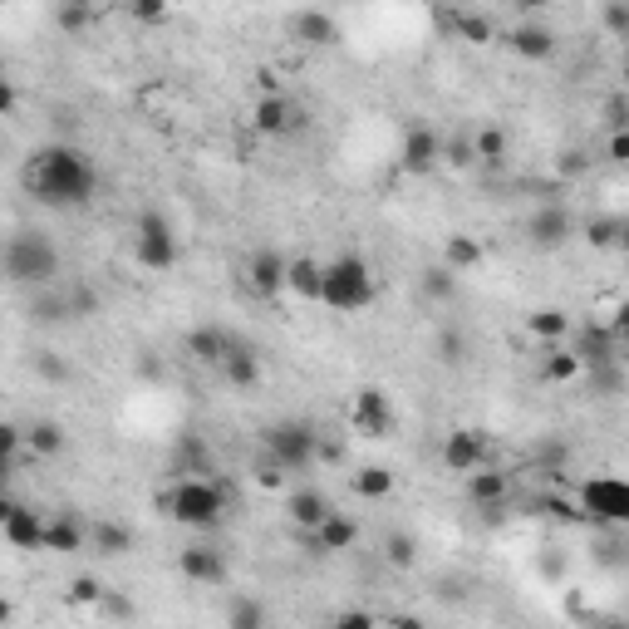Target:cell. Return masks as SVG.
Listing matches in <instances>:
<instances>
[{
	"instance_id": "1",
	"label": "cell",
	"mask_w": 629,
	"mask_h": 629,
	"mask_svg": "<svg viewBox=\"0 0 629 629\" xmlns=\"http://www.w3.org/2000/svg\"><path fill=\"white\" fill-rule=\"evenodd\" d=\"M20 182H25V192L40 207L69 212V207H89L99 197V163L84 148H74V143H40L25 158Z\"/></svg>"
},
{
	"instance_id": "2",
	"label": "cell",
	"mask_w": 629,
	"mask_h": 629,
	"mask_svg": "<svg viewBox=\"0 0 629 629\" xmlns=\"http://www.w3.org/2000/svg\"><path fill=\"white\" fill-rule=\"evenodd\" d=\"M59 266H64V256H59L55 236H45V231H15L5 241V276H10V286L20 290L55 286Z\"/></svg>"
},
{
	"instance_id": "3",
	"label": "cell",
	"mask_w": 629,
	"mask_h": 629,
	"mask_svg": "<svg viewBox=\"0 0 629 629\" xmlns=\"http://www.w3.org/2000/svg\"><path fill=\"white\" fill-rule=\"evenodd\" d=\"M158 507L177 521V526H187V531H212V526H222V516H227V492L212 482V477H177L168 492L158 497Z\"/></svg>"
},
{
	"instance_id": "4",
	"label": "cell",
	"mask_w": 629,
	"mask_h": 629,
	"mask_svg": "<svg viewBox=\"0 0 629 629\" xmlns=\"http://www.w3.org/2000/svg\"><path fill=\"white\" fill-rule=\"evenodd\" d=\"M379 295V281H374V266L359 256V251H340L335 261H325V295L320 305L335 310V315H359L369 310Z\"/></svg>"
},
{
	"instance_id": "5",
	"label": "cell",
	"mask_w": 629,
	"mask_h": 629,
	"mask_svg": "<svg viewBox=\"0 0 629 629\" xmlns=\"http://www.w3.org/2000/svg\"><path fill=\"white\" fill-rule=\"evenodd\" d=\"M177 256H182V246H177V227L168 222V212H158V207H143L138 212V222H133V261L143 266V271H172L177 266Z\"/></svg>"
},
{
	"instance_id": "6",
	"label": "cell",
	"mask_w": 629,
	"mask_h": 629,
	"mask_svg": "<svg viewBox=\"0 0 629 629\" xmlns=\"http://www.w3.org/2000/svg\"><path fill=\"white\" fill-rule=\"evenodd\" d=\"M261 453L276 462V467H286V472H305L315 453H320V438H315V428L310 423H271L266 433H261Z\"/></svg>"
},
{
	"instance_id": "7",
	"label": "cell",
	"mask_w": 629,
	"mask_h": 629,
	"mask_svg": "<svg viewBox=\"0 0 629 629\" xmlns=\"http://www.w3.org/2000/svg\"><path fill=\"white\" fill-rule=\"evenodd\" d=\"M349 428L364 433V438H389V433L399 428V413H394L389 394L374 389V384L354 389V399H349Z\"/></svg>"
},
{
	"instance_id": "8",
	"label": "cell",
	"mask_w": 629,
	"mask_h": 629,
	"mask_svg": "<svg viewBox=\"0 0 629 629\" xmlns=\"http://www.w3.org/2000/svg\"><path fill=\"white\" fill-rule=\"evenodd\" d=\"M580 507L590 512V521L625 526L629 521V482L625 477H590L585 492H580Z\"/></svg>"
},
{
	"instance_id": "9",
	"label": "cell",
	"mask_w": 629,
	"mask_h": 629,
	"mask_svg": "<svg viewBox=\"0 0 629 629\" xmlns=\"http://www.w3.org/2000/svg\"><path fill=\"white\" fill-rule=\"evenodd\" d=\"M286 276H290V256H281L276 246H256L241 266V281L256 300H276L286 290Z\"/></svg>"
},
{
	"instance_id": "10",
	"label": "cell",
	"mask_w": 629,
	"mask_h": 629,
	"mask_svg": "<svg viewBox=\"0 0 629 629\" xmlns=\"http://www.w3.org/2000/svg\"><path fill=\"white\" fill-rule=\"evenodd\" d=\"M571 236H575V217L566 202H541L526 217V241L536 251H561V246H571Z\"/></svg>"
},
{
	"instance_id": "11",
	"label": "cell",
	"mask_w": 629,
	"mask_h": 629,
	"mask_svg": "<svg viewBox=\"0 0 629 629\" xmlns=\"http://www.w3.org/2000/svg\"><path fill=\"white\" fill-rule=\"evenodd\" d=\"M443 163V133L433 123H408L403 128V148H399V168L408 177H428Z\"/></svg>"
},
{
	"instance_id": "12",
	"label": "cell",
	"mask_w": 629,
	"mask_h": 629,
	"mask_svg": "<svg viewBox=\"0 0 629 629\" xmlns=\"http://www.w3.org/2000/svg\"><path fill=\"white\" fill-rule=\"evenodd\" d=\"M251 128H256L261 138H290V133L305 128V114H300V104L286 99V94H261L256 109H251Z\"/></svg>"
},
{
	"instance_id": "13",
	"label": "cell",
	"mask_w": 629,
	"mask_h": 629,
	"mask_svg": "<svg viewBox=\"0 0 629 629\" xmlns=\"http://www.w3.org/2000/svg\"><path fill=\"white\" fill-rule=\"evenodd\" d=\"M0 536L15 546V551H45V516L20 507V502H5L0 512Z\"/></svg>"
},
{
	"instance_id": "14",
	"label": "cell",
	"mask_w": 629,
	"mask_h": 629,
	"mask_svg": "<svg viewBox=\"0 0 629 629\" xmlns=\"http://www.w3.org/2000/svg\"><path fill=\"white\" fill-rule=\"evenodd\" d=\"M462 487H467V502L477 507V512H497L507 497H512V482H507V472H497V467H472L467 477H462Z\"/></svg>"
},
{
	"instance_id": "15",
	"label": "cell",
	"mask_w": 629,
	"mask_h": 629,
	"mask_svg": "<svg viewBox=\"0 0 629 629\" xmlns=\"http://www.w3.org/2000/svg\"><path fill=\"white\" fill-rule=\"evenodd\" d=\"M443 467L448 472H458V477H467L472 467H482L487 462V443H482V433H472V428H453L448 438H443Z\"/></svg>"
},
{
	"instance_id": "16",
	"label": "cell",
	"mask_w": 629,
	"mask_h": 629,
	"mask_svg": "<svg viewBox=\"0 0 629 629\" xmlns=\"http://www.w3.org/2000/svg\"><path fill=\"white\" fill-rule=\"evenodd\" d=\"M177 571L187 575V580H197V585H222L227 580V561H222L217 546H187L177 556Z\"/></svg>"
},
{
	"instance_id": "17",
	"label": "cell",
	"mask_w": 629,
	"mask_h": 629,
	"mask_svg": "<svg viewBox=\"0 0 629 629\" xmlns=\"http://www.w3.org/2000/svg\"><path fill=\"white\" fill-rule=\"evenodd\" d=\"M286 290L295 300H305V305H320V295H325V261H315V256H290Z\"/></svg>"
},
{
	"instance_id": "18",
	"label": "cell",
	"mask_w": 629,
	"mask_h": 629,
	"mask_svg": "<svg viewBox=\"0 0 629 629\" xmlns=\"http://www.w3.org/2000/svg\"><path fill=\"white\" fill-rule=\"evenodd\" d=\"M507 45H512L516 59H531V64H541V59L556 55V30H551V25H536V20H526V25H516L512 35H507Z\"/></svg>"
},
{
	"instance_id": "19",
	"label": "cell",
	"mask_w": 629,
	"mask_h": 629,
	"mask_svg": "<svg viewBox=\"0 0 629 629\" xmlns=\"http://www.w3.org/2000/svg\"><path fill=\"white\" fill-rule=\"evenodd\" d=\"M310 541H315V551H325V556H340V551H354V541H359V526H354V516L344 512H330L315 531H310Z\"/></svg>"
},
{
	"instance_id": "20",
	"label": "cell",
	"mask_w": 629,
	"mask_h": 629,
	"mask_svg": "<svg viewBox=\"0 0 629 629\" xmlns=\"http://www.w3.org/2000/svg\"><path fill=\"white\" fill-rule=\"evenodd\" d=\"M330 512H335V502H330V497H325L320 487H300V492H295V497L286 502L290 526H300L305 536H310V531H315V526H320V521H325Z\"/></svg>"
},
{
	"instance_id": "21",
	"label": "cell",
	"mask_w": 629,
	"mask_h": 629,
	"mask_svg": "<svg viewBox=\"0 0 629 629\" xmlns=\"http://www.w3.org/2000/svg\"><path fill=\"white\" fill-rule=\"evenodd\" d=\"M89 546V526L79 516H45V551L55 556H74Z\"/></svg>"
},
{
	"instance_id": "22",
	"label": "cell",
	"mask_w": 629,
	"mask_h": 629,
	"mask_svg": "<svg viewBox=\"0 0 629 629\" xmlns=\"http://www.w3.org/2000/svg\"><path fill=\"white\" fill-rule=\"evenodd\" d=\"M217 369L227 374V384H236V389H256V384H261V359H256L251 344H241V340H231L227 359H222Z\"/></svg>"
},
{
	"instance_id": "23",
	"label": "cell",
	"mask_w": 629,
	"mask_h": 629,
	"mask_svg": "<svg viewBox=\"0 0 629 629\" xmlns=\"http://www.w3.org/2000/svg\"><path fill=\"white\" fill-rule=\"evenodd\" d=\"M290 35H295L300 45H320V50H325V45L340 40V25H335L325 10H300V15L290 20Z\"/></svg>"
},
{
	"instance_id": "24",
	"label": "cell",
	"mask_w": 629,
	"mask_h": 629,
	"mask_svg": "<svg viewBox=\"0 0 629 629\" xmlns=\"http://www.w3.org/2000/svg\"><path fill=\"white\" fill-rule=\"evenodd\" d=\"M354 497H364V502H384V497H394V467H384V462H369V467H359L354 477Z\"/></svg>"
},
{
	"instance_id": "25",
	"label": "cell",
	"mask_w": 629,
	"mask_h": 629,
	"mask_svg": "<svg viewBox=\"0 0 629 629\" xmlns=\"http://www.w3.org/2000/svg\"><path fill=\"white\" fill-rule=\"evenodd\" d=\"M89 551H99V556H128L133 551V531L118 526V521H94L89 526Z\"/></svg>"
},
{
	"instance_id": "26",
	"label": "cell",
	"mask_w": 629,
	"mask_h": 629,
	"mask_svg": "<svg viewBox=\"0 0 629 629\" xmlns=\"http://www.w3.org/2000/svg\"><path fill=\"white\" fill-rule=\"evenodd\" d=\"M541 374H546L551 384H571V379L585 374V364H580V354H575V349L546 344V354H541Z\"/></svg>"
},
{
	"instance_id": "27",
	"label": "cell",
	"mask_w": 629,
	"mask_h": 629,
	"mask_svg": "<svg viewBox=\"0 0 629 629\" xmlns=\"http://www.w3.org/2000/svg\"><path fill=\"white\" fill-rule=\"evenodd\" d=\"M187 349L202 359V364H222L231 349V335L227 330H217V325H197L192 335H187Z\"/></svg>"
},
{
	"instance_id": "28",
	"label": "cell",
	"mask_w": 629,
	"mask_h": 629,
	"mask_svg": "<svg viewBox=\"0 0 629 629\" xmlns=\"http://www.w3.org/2000/svg\"><path fill=\"white\" fill-rule=\"evenodd\" d=\"M507 148H512V138H507V128H497V123H482L477 133H472V158L477 163H502L507 158Z\"/></svg>"
},
{
	"instance_id": "29",
	"label": "cell",
	"mask_w": 629,
	"mask_h": 629,
	"mask_svg": "<svg viewBox=\"0 0 629 629\" xmlns=\"http://www.w3.org/2000/svg\"><path fill=\"white\" fill-rule=\"evenodd\" d=\"M526 330L536 335V340L546 344H561L571 335V315L566 310H556V305H546V310H531V320H526Z\"/></svg>"
},
{
	"instance_id": "30",
	"label": "cell",
	"mask_w": 629,
	"mask_h": 629,
	"mask_svg": "<svg viewBox=\"0 0 629 629\" xmlns=\"http://www.w3.org/2000/svg\"><path fill=\"white\" fill-rule=\"evenodd\" d=\"M443 266H453V271H477V266H482V241H477V236H448V241H443Z\"/></svg>"
},
{
	"instance_id": "31",
	"label": "cell",
	"mask_w": 629,
	"mask_h": 629,
	"mask_svg": "<svg viewBox=\"0 0 629 629\" xmlns=\"http://www.w3.org/2000/svg\"><path fill=\"white\" fill-rule=\"evenodd\" d=\"M418 290H423V300H433V305H448V300L458 295V271H453V266H438V271H423V281H418Z\"/></svg>"
},
{
	"instance_id": "32",
	"label": "cell",
	"mask_w": 629,
	"mask_h": 629,
	"mask_svg": "<svg viewBox=\"0 0 629 629\" xmlns=\"http://www.w3.org/2000/svg\"><path fill=\"white\" fill-rule=\"evenodd\" d=\"M30 453H35V458L64 453V428H59V423H35V428H30Z\"/></svg>"
},
{
	"instance_id": "33",
	"label": "cell",
	"mask_w": 629,
	"mask_h": 629,
	"mask_svg": "<svg viewBox=\"0 0 629 629\" xmlns=\"http://www.w3.org/2000/svg\"><path fill=\"white\" fill-rule=\"evenodd\" d=\"M64 295H69V315H74V320H89V315H99V290L89 286V281L69 286Z\"/></svg>"
},
{
	"instance_id": "34",
	"label": "cell",
	"mask_w": 629,
	"mask_h": 629,
	"mask_svg": "<svg viewBox=\"0 0 629 629\" xmlns=\"http://www.w3.org/2000/svg\"><path fill=\"white\" fill-rule=\"evenodd\" d=\"M585 241H590L595 251L615 246V241H620V217H590V222H585Z\"/></svg>"
},
{
	"instance_id": "35",
	"label": "cell",
	"mask_w": 629,
	"mask_h": 629,
	"mask_svg": "<svg viewBox=\"0 0 629 629\" xmlns=\"http://www.w3.org/2000/svg\"><path fill=\"white\" fill-rule=\"evenodd\" d=\"M384 556H389V566H413V561H418V541H413L408 531H394V536L384 541Z\"/></svg>"
},
{
	"instance_id": "36",
	"label": "cell",
	"mask_w": 629,
	"mask_h": 629,
	"mask_svg": "<svg viewBox=\"0 0 629 629\" xmlns=\"http://www.w3.org/2000/svg\"><path fill=\"white\" fill-rule=\"evenodd\" d=\"M55 20H59L64 35H79V30H89V5H84V0H64Z\"/></svg>"
},
{
	"instance_id": "37",
	"label": "cell",
	"mask_w": 629,
	"mask_h": 629,
	"mask_svg": "<svg viewBox=\"0 0 629 629\" xmlns=\"http://www.w3.org/2000/svg\"><path fill=\"white\" fill-rule=\"evenodd\" d=\"M600 20H605V30H610L615 40H629V0H605Z\"/></svg>"
},
{
	"instance_id": "38",
	"label": "cell",
	"mask_w": 629,
	"mask_h": 629,
	"mask_svg": "<svg viewBox=\"0 0 629 629\" xmlns=\"http://www.w3.org/2000/svg\"><path fill=\"white\" fill-rule=\"evenodd\" d=\"M128 10H133L138 25H163L168 20V0H128Z\"/></svg>"
},
{
	"instance_id": "39",
	"label": "cell",
	"mask_w": 629,
	"mask_h": 629,
	"mask_svg": "<svg viewBox=\"0 0 629 629\" xmlns=\"http://www.w3.org/2000/svg\"><path fill=\"white\" fill-rule=\"evenodd\" d=\"M433 349H438L443 364H458L462 359V335L458 330H438V344H433Z\"/></svg>"
},
{
	"instance_id": "40",
	"label": "cell",
	"mask_w": 629,
	"mask_h": 629,
	"mask_svg": "<svg viewBox=\"0 0 629 629\" xmlns=\"http://www.w3.org/2000/svg\"><path fill=\"white\" fill-rule=\"evenodd\" d=\"M443 158H448L453 168H467V163H477V158H472V138H453V143H443Z\"/></svg>"
},
{
	"instance_id": "41",
	"label": "cell",
	"mask_w": 629,
	"mask_h": 629,
	"mask_svg": "<svg viewBox=\"0 0 629 629\" xmlns=\"http://www.w3.org/2000/svg\"><path fill=\"white\" fill-rule=\"evenodd\" d=\"M462 35H467L472 45H487V40H492V25H487L482 15H462Z\"/></svg>"
},
{
	"instance_id": "42",
	"label": "cell",
	"mask_w": 629,
	"mask_h": 629,
	"mask_svg": "<svg viewBox=\"0 0 629 629\" xmlns=\"http://www.w3.org/2000/svg\"><path fill=\"white\" fill-rule=\"evenodd\" d=\"M605 114H610V133L629 128V104H625V99H610V104H605Z\"/></svg>"
},
{
	"instance_id": "43",
	"label": "cell",
	"mask_w": 629,
	"mask_h": 629,
	"mask_svg": "<svg viewBox=\"0 0 629 629\" xmlns=\"http://www.w3.org/2000/svg\"><path fill=\"white\" fill-rule=\"evenodd\" d=\"M610 330H615V340H620V349H629V300L615 310V320H610Z\"/></svg>"
},
{
	"instance_id": "44",
	"label": "cell",
	"mask_w": 629,
	"mask_h": 629,
	"mask_svg": "<svg viewBox=\"0 0 629 629\" xmlns=\"http://www.w3.org/2000/svg\"><path fill=\"white\" fill-rule=\"evenodd\" d=\"M610 163H629V128L610 133Z\"/></svg>"
},
{
	"instance_id": "45",
	"label": "cell",
	"mask_w": 629,
	"mask_h": 629,
	"mask_svg": "<svg viewBox=\"0 0 629 629\" xmlns=\"http://www.w3.org/2000/svg\"><path fill=\"white\" fill-rule=\"evenodd\" d=\"M231 625H261V610L256 605H231Z\"/></svg>"
},
{
	"instance_id": "46",
	"label": "cell",
	"mask_w": 629,
	"mask_h": 629,
	"mask_svg": "<svg viewBox=\"0 0 629 629\" xmlns=\"http://www.w3.org/2000/svg\"><path fill=\"white\" fill-rule=\"evenodd\" d=\"M74 600H99V580H74Z\"/></svg>"
},
{
	"instance_id": "47",
	"label": "cell",
	"mask_w": 629,
	"mask_h": 629,
	"mask_svg": "<svg viewBox=\"0 0 629 629\" xmlns=\"http://www.w3.org/2000/svg\"><path fill=\"white\" fill-rule=\"evenodd\" d=\"M40 374H50V379H64V364H59L55 354H40Z\"/></svg>"
},
{
	"instance_id": "48",
	"label": "cell",
	"mask_w": 629,
	"mask_h": 629,
	"mask_svg": "<svg viewBox=\"0 0 629 629\" xmlns=\"http://www.w3.org/2000/svg\"><path fill=\"white\" fill-rule=\"evenodd\" d=\"M516 10H526V15H541V10H551L556 0H512Z\"/></svg>"
},
{
	"instance_id": "49",
	"label": "cell",
	"mask_w": 629,
	"mask_h": 629,
	"mask_svg": "<svg viewBox=\"0 0 629 629\" xmlns=\"http://www.w3.org/2000/svg\"><path fill=\"white\" fill-rule=\"evenodd\" d=\"M620 251H629V217H620V241H615Z\"/></svg>"
},
{
	"instance_id": "50",
	"label": "cell",
	"mask_w": 629,
	"mask_h": 629,
	"mask_svg": "<svg viewBox=\"0 0 629 629\" xmlns=\"http://www.w3.org/2000/svg\"><path fill=\"white\" fill-rule=\"evenodd\" d=\"M620 74H625V89H629V55H625V69H620Z\"/></svg>"
}]
</instances>
